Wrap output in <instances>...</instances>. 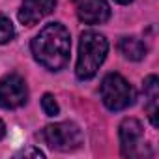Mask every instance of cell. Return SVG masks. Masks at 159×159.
Instances as JSON below:
<instances>
[{
	"instance_id": "cell-1",
	"label": "cell",
	"mask_w": 159,
	"mask_h": 159,
	"mask_svg": "<svg viewBox=\"0 0 159 159\" xmlns=\"http://www.w3.org/2000/svg\"><path fill=\"white\" fill-rule=\"evenodd\" d=\"M32 54L39 66L49 71H60L69 62L71 38L62 23H49L30 43Z\"/></svg>"
},
{
	"instance_id": "cell-2",
	"label": "cell",
	"mask_w": 159,
	"mask_h": 159,
	"mask_svg": "<svg viewBox=\"0 0 159 159\" xmlns=\"http://www.w3.org/2000/svg\"><path fill=\"white\" fill-rule=\"evenodd\" d=\"M109 52V41L103 34L88 30L83 32L81 41H79V56H77V79L79 81H88L92 79L98 69L103 66Z\"/></svg>"
},
{
	"instance_id": "cell-3",
	"label": "cell",
	"mask_w": 159,
	"mask_h": 159,
	"mask_svg": "<svg viewBox=\"0 0 159 159\" xmlns=\"http://www.w3.org/2000/svg\"><path fill=\"white\" fill-rule=\"evenodd\" d=\"M101 101L109 111H124L131 107L137 99L135 88L120 73H107L101 81Z\"/></svg>"
},
{
	"instance_id": "cell-4",
	"label": "cell",
	"mask_w": 159,
	"mask_h": 159,
	"mask_svg": "<svg viewBox=\"0 0 159 159\" xmlns=\"http://www.w3.org/2000/svg\"><path fill=\"white\" fill-rule=\"evenodd\" d=\"M39 137L49 148L56 152H73L83 144V131L73 122L49 124L41 129Z\"/></svg>"
},
{
	"instance_id": "cell-5",
	"label": "cell",
	"mask_w": 159,
	"mask_h": 159,
	"mask_svg": "<svg viewBox=\"0 0 159 159\" xmlns=\"http://www.w3.org/2000/svg\"><path fill=\"white\" fill-rule=\"evenodd\" d=\"M120 148L124 157H144L148 153V144L144 142V129L137 118H125L120 124Z\"/></svg>"
},
{
	"instance_id": "cell-6",
	"label": "cell",
	"mask_w": 159,
	"mask_h": 159,
	"mask_svg": "<svg viewBox=\"0 0 159 159\" xmlns=\"http://www.w3.org/2000/svg\"><path fill=\"white\" fill-rule=\"evenodd\" d=\"M28 101V86L25 79L17 73H10L0 79V107L13 111Z\"/></svg>"
},
{
	"instance_id": "cell-7",
	"label": "cell",
	"mask_w": 159,
	"mask_h": 159,
	"mask_svg": "<svg viewBox=\"0 0 159 159\" xmlns=\"http://www.w3.org/2000/svg\"><path fill=\"white\" fill-rule=\"evenodd\" d=\"M75 10L84 25H101L111 17V8L105 0H75Z\"/></svg>"
},
{
	"instance_id": "cell-8",
	"label": "cell",
	"mask_w": 159,
	"mask_h": 159,
	"mask_svg": "<svg viewBox=\"0 0 159 159\" xmlns=\"http://www.w3.org/2000/svg\"><path fill=\"white\" fill-rule=\"evenodd\" d=\"M56 8V0H23L19 10V21L25 26H34L41 19L52 13Z\"/></svg>"
},
{
	"instance_id": "cell-9",
	"label": "cell",
	"mask_w": 159,
	"mask_h": 159,
	"mask_svg": "<svg viewBox=\"0 0 159 159\" xmlns=\"http://www.w3.org/2000/svg\"><path fill=\"white\" fill-rule=\"evenodd\" d=\"M144 99H146V114L150 118V124L153 127L159 125V120H157V114H159V81L155 75H150L144 79Z\"/></svg>"
},
{
	"instance_id": "cell-10",
	"label": "cell",
	"mask_w": 159,
	"mask_h": 159,
	"mask_svg": "<svg viewBox=\"0 0 159 159\" xmlns=\"http://www.w3.org/2000/svg\"><path fill=\"white\" fill-rule=\"evenodd\" d=\"M118 49H120V52H122L127 60H133V62L142 60V58L146 56V52H148L144 41L139 39V38H135V36H125V38H122L120 43H118Z\"/></svg>"
},
{
	"instance_id": "cell-11",
	"label": "cell",
	"mask_w": 159,
	"mask_h": 159,
	"mask_svg": "<svg viewBox=\"0 0 159 159\" xmlns=\"http://www.w3.org/2000/svg\"><path fill=\"white\" fill-rule=\"evenodd\" d=\"M13 38H15V28H13L11 21L6 15L0 13V45L10 43Z\"/></svg>"
},
{
	"instance_id": "cell-12",
	"label": "cell",
	"mask_w": 159,
	"mask_h": 159,
	"mask_svg": "<svg viewBox=\"0 0 159 159\" xmlns=\"http://www.w3.org/2000/svg\"><path fill=\"white\" fill-rule=\"evenodd\" d=\"M41 109H43V112L47 116H56L60 112V107H58V103H56L52 94H45L41 98Z\"/></svg>"
},
{
	"instance_id": "cell-13",
	"label": "cell",
	"mask_w": 159,
	"mask_h": 159,
	"mask_svg": "<svg viewBox=\"0 0 159 159\" xmlns=\"http://www.w3.org/2000/svg\"><path fill=\"white\" fill-rule=\"evenodd\" d=\"M19 155H25V157H28V155H32V157H45V153H43L41 150H36V148H28V150H23Z\"/></svg>"
},
{
	"instance_id": "cell-14",
	"label": "cell",
	"mask_w": 159,
	"mask_h": 159,
	"mask_svg": "<svg viewBox=\"0 0 159 159\" xmlns=\"http://www.w3.org/2000/svg\"><path fill=\"white\" fill-rule=\"evenodd\" d=\"M6 137V125H4V122H2V118H0V140H2Z\"/></svg>"
},
{
	"instance_id": "cell-15",
	"label": "cell",
	"mask_w": 159,
	"mask_h": 159,
	"mask_svg": "<svg viewBox=\"0 0 159 159\" xmlns=\"http://www.w3.org/2000/svg\"><path fill=\"white\" fill-rule=\"evenodd\" d=\"M114 2H118V4H131L133 0H114Z\"/></svg>"
}]
</instances>
